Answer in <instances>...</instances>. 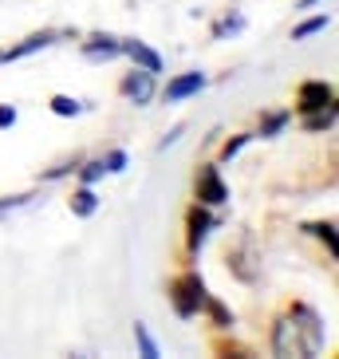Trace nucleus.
I'll use <instances>...</instances> for the list:
<instances>
[{
	"instance_id": "1",
	"label": "nucleus",
	"mask_w": 339,
	"mask_h": 359,
	"mask_svg": "<svg viewBox=\"0 0 339 359\" xmlns=\"http://www.w3.org/2000/svg\"><path fill=\"white\" fill-rule=\"evenodd\" d=\"M319 348H324V324H319V316L304 304L292 308L272 332V351L276 355L312 359V355H319Z\"/></svg>"
},
{
	"instance_id": "2",
	"label": "nucleus",
	"mask_w": 339,
	"mask_h": 359,
	"mask_svg": "<svg viewBox=\"0 0 339 359\" xmlns=\"http://www.w3.org/2000/svg\"><path fill=\"white\" fill-rule=\"evenodd\" d=\"M170 304H174V312L178 316H198L205 308V285L198 273H186L174 280V288H170Z\"/></svg>"
},
{
	"instance_id": "3",
	"label": "nucleus",
	"mask_w": 339,
	"mask_h": 359,
	"mask_svg": "<svg viewBox=\"0 0 339 359\" xmlns=\"http://www.w3.org/2000/svg\"><path fill=\"white\" fill-rule=\"evenodd\" d=\"M198 198H202L205 205H221V201L229 198V190H225L217 166H202V174H198Z\"/></svg>"
},
{
	"instance_id": "4",
	"label": "nucleus",
	"mask_w": 339,
	"mask_h": 359,
	"mask_svg": "<svg viewBox=\"0 0 339 359\" xmlns=\"http://www.w3.org/2000/svg\"><path fill=\"white\" fill-rule=\"evenodd\" d=\"M202 87H205V75L202 72H186V75H178V79H170V83H166V103H181V99L198 95Z\"/></svg>"
},
{
	"instance_id": "5",
	"label": "nucleus",
	"mask_w": 339,
	"mask_h": 359,
	"mask_svg": "<svg viewBox=\"0 0 339 359\" xmlns=\"http://www.w3.org/2000/svg\"><path fill=\"white\" fill-rule=\"evenodd\" d=\"M331 99H335V95H331V87L319 83V79H312V83L300 87V103L296 107L304 111V115H312V111H319V107H328Z\"/></svg>"
},
{
	"instance_id": "6",
	"label": "nucleus",
	"mask_w": 339,
	"mask_h": 359,
	"mask_svg": "<svg viewBox=\"0 0 339 359\" xmlns=\"http://www.w3.org/2000/svg\"><path fill=\"white\" fill-rule=\"evenodd\" d=\"M123 95L134 99L138 107L150 103V95H154V75H150V72H134V75H127V79H123Z\"/></svg>"
},
{
	"instance_id": "7",
	"label": "nucleus",
	"mask_w": 339,
	"mask_h": 359,
	"mask_svg": "<svg viewBox=\"0 0 339 359\" xmlns=\"http://www.w3.org/2000/svg\"><path fill=\"white\" fill-rule=\"evenodd\" d=\"M123 52L130 55V60H134L138 67H142V72H162V60H158V52H150L146 43H138V40H130V43H123Z\"/></svg>"
},
{
	"instance_id": "8",
	"label": "nucleus",
	"mask_w": 339,
	"mask_h": 359,
	"mask_svg": "<svg viewBox=\"0 0 339 359\" xmlns=\"http://www.w3.org/2000/svg\"><path fill=\"white\" fill-rule=\"evenodd\" d=\"M209 225H213V217L202 210V205H193V210H190V249H198V245L205 241Z\"/></svg>"
},
{
	"instance_id": "9",
	"label": "nucleus",
	"mask_w": 339,
	"mask_h": 359,
	"mask_svg": "<svg viewBox=\"0 0 339 359\" xmlns=\"http://www.w3.org/2000/svg\"><path fill=\"white\" fill-rule=\"evenodd\" d=\"M95 210H99V198H95L91 186H83V190L71 194V213H75V217H91Z\"/></svg>"
},
{
	"instance_id": "10",
	"label": "nucleus",
	"mask_w": 339,
	"mask_h": 359,
	"mask_svg": "<svg viewBox=\"0 0 339 359\" xmlns=\"http://www.w3.org/2000/svg\"><path fill=\"white\" fill-rule=\"evenodd\" d=\"M52 43V36H28V40L20 43V48H8V52H0V60H20V55H28V52H36V48H48Z\"/></svg>"
},
{
	"instance_id": "11",
	"label": "nucleus",
	"mask_w": 339,
	"mask_h": 359,
	"mask_svg": "<svg viewBox=\"0 0 339 359\" xmlns=\"http://www.w3.org/2000/svg\"><path fill=\"white\" fill-rule=\"evenodd\" d=\"M331 123H335V107L328 103V107H319V111H312V115H307V123H304V127L312 130V135H316V130H328Z\"/></svg>"
},
{
	"instance_id": "12",
	"label": "nucleus",
	"mask_w": 339,
	"mask_h": 359,
	"mask_svg": "<svg viewBox=\"0 0 339 359\" xmlns=\"http://www.w3.org/2000/svg\"><path fill=\"white\" fill-rule=\"evenodd\" d=\"M83 52L91 55V60H99V55H103V60H111V55L123 52V43H115V40H95V43H87Z\"/></svg>"
},
{
	"instance_id": "13",
	"label": "nucleus",
	"mask_w": 339,
	"mask_h": 359,
	"mask_svg": "<svg viewBox=\"0 0 339 359\" xmlns=\"http://www.w3.org/2000/svg\"><path fill=\"white\" fill-rule=\"evenodd\" d=\"M324 28H328V16H312V20H304L300 28H292V40H304V36L324 32Z\"/></svg>"
},
{
	"instance_id": "14",
	"label": "nucleus",
	"mask_w": 339,
	"mask_h": 359,
	"mask_svg": "<svg viewBox=\"0 0 339 359\" xmlns=\"http://www.w3.org/2000/svg\"><path fill=\"white\" fill-rule=\"evenodd\" d=\"M134 339H138V348H142V355H146V359H154V355H158V348H154V339L146 336V327H142V324H134Z\"/></svg>"
},
{
	"instance_id": "15",
	"label": "nucleus",
	"mask_w": 339,
	"mask_h": 359,
	"mask_svg": "<svg viewBox=\"0 0 339 359\" xmlns=\"http://www.w3.org/2000/svg\"><path fill=\"white\" fill-rule=\"evenodd\" d=\"M52 111H55V115H79V103L67 99V95H55L52 99Z\"/></svg>"
},
{
	"instance_id": "16",
	"label": "nucleus",
	"mask_w": 339,
	"mask_h": 359,
	"mask_svg": "<svg viewBox=\"0 0 339 359\" xmlns=\"http://www.w3.org/2000/svg\"><path fill=\"white\" fill-rule=\"evenodd\" d=\"M205 308H209V316L217 320V324H233V316L225 312V304H217V300H209V296H205Z\"/></svg>"
},
{
	"instance_id": "17",
	"label": "nucleus",
	"mask_w": 339,
	"mask_h": 359,
	"mask_svg": "<svg viewBox=\"0 0 339 359\" xmlns=\"http://www.w3.org/2000/svg\"><path fill=\"white\" fill-rule=\"evenodd\" d=\"M312 233H316V237H324V241H328V249L335 253V225H331V222H324V225H312Z\"/></svg>"
},
{
	"instance_id": "18",
	"label": "nucleus",
	"mask_w": 339,
	"mask_h": 359,
	"mask_svg": "<svg viewBox=\"0 0 339 359\" xmlns=\"http://www.w3.org/2000/svg\"><path fill=\"white\" fill-rule=\"evenodd\" d=\"M123 166H127V154H123V150H115V154H111V158L103 162V170H111V174H118Z\"/></svg>"
},
{
	"instance_id": "19",
	"label": "nucleus",
	"mask_w": 339,
	"mask_h": 359,
	"mask_svg": "<svg viewBox=\"0 0 339 359\" xmlns=\"http://www.w3.org/2000/svg\"><path fill=\"white\" fill-rule=\"evenodd\" d=\"M244 142H249V135H241V138H233V142H225V158H233L237 150L244 147Z\"/></svg>"
},
{
	"instance_id": "20",
	"label": "nucleus",
	"mask_w": 339,
	"mask_h": 359,
	"mask_svg": "<svg viewBox=\"0 0 339 359\" xmlns=\"http://www.w3.org/2000/svg\"><path fill=\"white\" fill-rule=\"evenodd\" d=\"M99 174H103V162H87V170H83V182H95Z\"/></svg>"
},
{
	"instance_id": "21",
	"label": "nucleus",
	"mask_w": 339,
	"mask_h": 359,
	"mask_svg": "<svg viewBox=\"0 0 339 359\" xmlns=\"http://www.w3.org/2000/svg\"><path fill=\"white\" fill-rule=\"evenodd\" d=\"M16 123V111L12 107H0V127H12Z\"/></svg>"
},
{
	"instance_id": "22",
	"label": "nucleus",
	"mask_w": 339,
	"mask_h": 359,
	"mask_svg": "<svg viewBox=\"0 0 339 359\" xmlns=\"http://www.w3.org/2000/svg\"><path fill=\"white\" fill-rule=\"evenodd\" d=\"M280 123H284V115H272V118H268V123H265V135H272V130L280 127Z\"/></svg>"
},
{
	"instance_id": "23",
	"label": "nucleus",
	"mask_w": 339,
	"mask_h": 359,
	"mask_svg": "<svg viewBox=\"0 0 339 359\" xmlns=\"http://www.w3.org/2000/svg\"><path fill=\"white\" fill-rule=\"evenodd\" d=\"M312 4H316V0H300V8H312Z\"/></svg>"
}]
</instances>
